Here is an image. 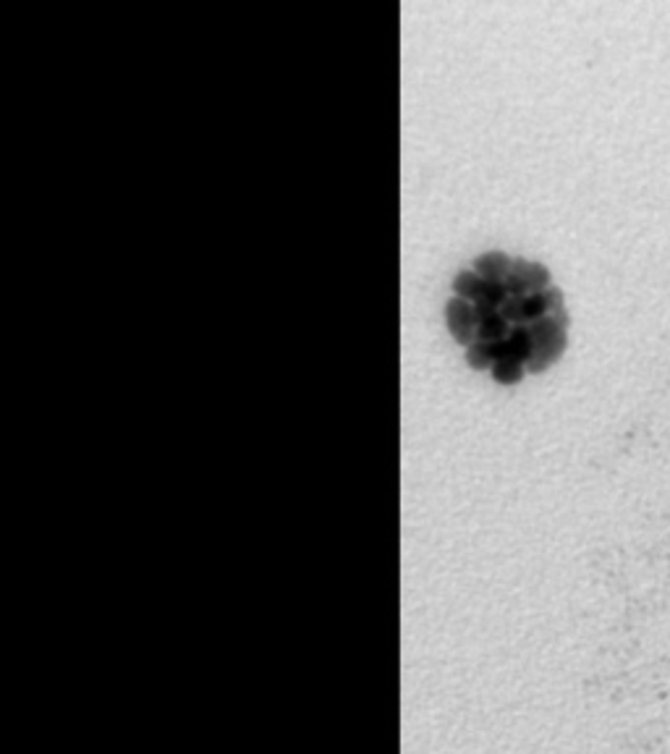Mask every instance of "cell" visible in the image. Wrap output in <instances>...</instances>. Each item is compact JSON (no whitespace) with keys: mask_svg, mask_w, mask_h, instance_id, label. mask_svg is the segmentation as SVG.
I'll use <instances>...</instances> for the list:
<instances>
[{"mask_svg":"<svg viewBox=\"0 0 670 754\" xmlns=\"http://www.w3.org/2000/svg\"><path fill=\"white\" fill-rule=\"evenodd\" d=\"M446 322L450 335H454L461 346L469 349L477 341V313L472 302L454 296V299L446 304Z\"/></svg>","mask_w":670,"mask_h":754,"instance_id":"6da1fadb","label":"cell"},{"mask_svg":"<svg viewBox=\"0 0 670 754\" xmlns=\"http://www.w3.org/2000/svg\"><path fill=\"white\" fill-rule=\"evenodd\" d=\"M510 264H514V260H510L508 255H503V251H490V255H484L474 262V273L490 283H503L508 278Z\"/></svg>","mask_w":670,"mask_h":754,"instance_id":"7a4b0ae2","label":"cell"}]
</instances>
